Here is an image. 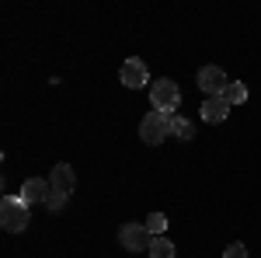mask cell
I'll return each instance as SVG.
<instances>
[{
	"instance_id": "obj_1",
	"label": "cell",
	"mask_w": 261,
	"mask_h": 258,
	"mask_svg": "<svg viewBox=\"0 0 261 258\" xmlns=\"http://www.w3.org/2000/svg\"><path fill=\"white\" fill-rule=\"evenodd\" d=\"M0 223H4L7 234H21L32 223L28 220V202L21 196H4V202H0Z\"/></svg>"
},
{
	"instance_id": "obj_2",
	"label": "cell",
	"mask_w": 261,
	"mask_h": 258,
	"mask_svg": "<svg viewBox=\"0 0 261 258\" xmlns=\"http://www.w3.org/2000/svg\"><path fill=\"white\" fill-rule=\"evenodd\" d=\"M171 122H174V115H171V112H150V115H143V122H140V139H143V143H150V147H157L161 139H167Z\"/></svg>"
},
{
	"instance_id": "obj_3",
	"label": "cell",
	"mask_w": 261,
	"mask_h": 258,
	"mask_svg": "<svg viewBox=\"0 0 261 258\" xmlns=\"http://www.w3.org/2000/svg\"><path fill=\"white\" fill-rule=\"evenodd\" d=\"M150 101H153V108H157V112H171V115H174V108L181 105L178 84H174L171 77L153 80V84H150Z\"/></svg>"
},
{
	"instance_id": "obj_4",
	"label": "cell",
	"mask_w": 261,
	"mask_h": 258,
	"mask_svg": "<svg viewBox=\"0 0 261 258\" xmlns=\"http://www.w3.org/2000/svg\"><path fill=\"white\" fill-rule=\"evenodd\" d=\"M119 241H122V248L125 251H150V230H146V223H122V230H119Z\"/></svg>"
},
{
	"instance_id": "obj_5",
	"label": "cell",
	"mask_w": 261,
	"mask_h": 258,
	"mask_svg": "<svg viewBox=\"0 0 261 258\" xmlns=\"http://www.w3.org/2000/svg\"><path fill=\"white\" fill-rule=\"evenodd\" d=\"M195 80H199V87L209 98H220V95H226V87H230V77L223 74L220 66H202Z\"/></svg>"
},
{
	"instance_id": "obj_6",
	"label": "cell",
	"mask_w": 261,
	"mask_h": 258,
	"mask_svg": "<svg viewBox=\"0 0 261 258\" xmlns=\"http://www.w3.org/2000/svg\"><path fill=\"white\" fill-rule=\"evenodd\" d=\"M119 80L125 84V87H133V91H136V87H143V84H150V70H146V63H143V60H136V56H133V60L122 63Z\"/></svg>"
},
{
	"instance_id": "obj_7",
	"label": "cell",
	"mask_w": 261,
	"mask_h": 258,
	"mask_svg": "<svg viewBox=\"0 0 261 258\" xmlns=\"http://www.w3.org/2000/svg\"><path fill=\"white\" fill-rule=\"evenodd\" d=\"M49 185H53V192L70 196V192H73V185H77L73 168H70V164H56V168H53V175H49Z\"/></svg>"
},
{
	"instance_id": "obj_8",
	"label": "cell",
	"mask_w": 261,
	"mask_h": 258,
	"mask_svg": "<svg viewBox=\"0 0 261 258\" xmlns=\"http://www.w3.org/2000/svg\"><path fill=\"white\" fill-rule=\"evenodd\" d=\"M49 192H53V185L45 178H28L24 185H21V199L28 202V206H35V202H45L49 199Z\"/></svg>"
},
{
	"instance_id": "obj_9",
	"label": "cell",
	"mask_w": 261,
	"mask_h": 258,
	"mask_svg": "<svg viewBox=\"0 0 261 258\" xmlns=\"http://www.w3.org/2000/svg\"><path fill=\"white\" fill-rule=\"evenodd\" d=\"M230 108H233V105L223 98V95L220 98H205V105H202V119L205 122H223L226 115H230Z\"/></svg>"
},
{
	"instance_id": "obj_10",
	"label": "cell",
	"mask_w": 261,
	"mask_h": 258,
	"mask_svg": "<svg viewBox=\"0 0 261 258\" xmlns=\"http://www.w3.org/2000/svg\"><path fill=\"white\" fill-rule=\"evenodd\" d=\"M174 255H178V248H174L167 238H153L150 241V258H174Z\"/></svg>"
},
{
	"instance_id": "obj_11",
	"label": "cell",
	"mask_w": 261,
	"mask_h": 258,
	"mask_svg": "<svg viewBox=\"0 0 261 258\" xmlns=\"http://www.w3.org/2000/svg\"><path fill=\"white\" fill-rule=\"evenodd\" d=\"M223 98L230 101V105H244V101H247V87H244L241 80H230V87H226Z\"/></svg>"
},
{
	"instance_id": "obj_12",
	"label": "cell",
	"mask_w": 261,
	"mask_h": 258,
	"mask_svg": "<svg viewBox=\"0 0 261 258\" xmlns=\"http://www.w3.org/2000/svg\"><path fill=\"white\" fill-rule=\"evenodd\" d=\"M146 230H150V238H164L167 217H164V213H150V217H146Z\"/></svg>"
},
{
	"instance_id": "obj_13",
	"label": "cell",
	"mask_w": 261,
	"mask_h": 258,
	"mask_svg": "<svg viewBox=\"0 0 261 258\" xmlns=\"http://www.w3.org/2000/svg\"><path fill=\"white\" fill-rule=\"evenodd\" d=\"M171 133H174L178 139H192V136H195V126H192L188 119H178V115H174V122H171Z\"/></svg>"
},
{
	"instance_id": "obj_14",
	"label": "cell",
	"mask_w": 261,
	"mask_h": 258,
	"mask_svg": "<svg viewBox=\"0 0 261 258\" xmlns=\"http://www.w3.org/2000/svg\"><path fill=\"white\" fill-rule=\"evenodd\" d=\"M45 206H49L53 213H60L63 206H66V196H60V192H49V199H45Z\"/></svg>"
},
{
	"instance_id": "obj_15",
	"label": "cell",
	"mask_w": 261,
	"mask_h": 258,
	"mask_svg": "<svg viewBox=\"0 0 261 258\" xmlns=\"http://www.w3.org/2000/svg\"><path fill=\"white\" fill-rule=\"evenodd\" d=\"M223 258H247V248H244L241 241H233V244L223 251Z\"/></svg>"
}]
</instances>
